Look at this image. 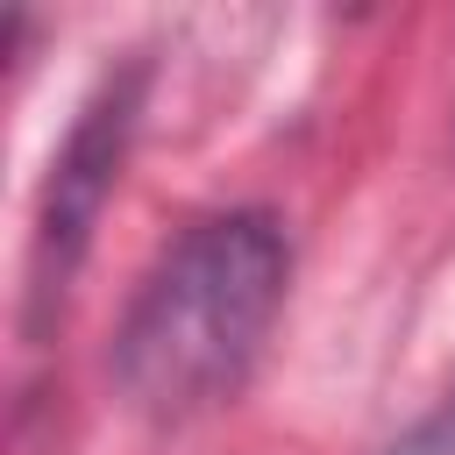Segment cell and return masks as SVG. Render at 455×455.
I'll return each instance as SVG.
<instances>
[{"instance_id":"obj_1","label":"cell","mask_w":455,"mask_h":455,"mask_svg":"<svg viewBox=\"0 0 455 455\" xmlns=\"http://www.w3.org/2000/svg\"><path fill=\"white\" fill-rule=\"evenodd\" d=\"M284 284L291 242L263 206H235L185 228L135 284L128 320L114 334L121 398L164 427L235 398L284 313Z\"/></svg>"},{"instance_id":"obj_2","label":"cell","mask_w":455,"mask_h":455,"mask_svg":"<svg viewBox=\"0 0 455 455\" xmlns=\"http://www.w3.org/2000/svg\"><path fill=\"white\" fill-rule=\"evenodd\" d=\"M135 100H142V71H121L107 78L85 114L71 121L64 149L50 156V178H43V199H36V235H28V334H43L92 249V228H100V206L121 178V156H128V135H135Z\"/></svg>"}]
</instances>
